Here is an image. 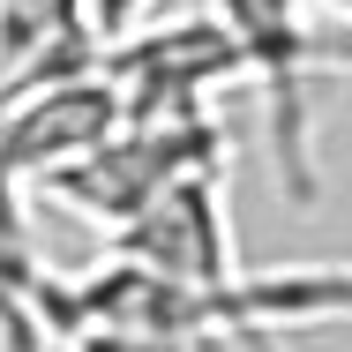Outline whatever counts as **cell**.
Segmentation results:
<instances>
[{
    "mask_svg": "<svg viewBox=\"0 0 352 352\" xmlns=\"http://www.w3.org/2000/svg\"><path fill=\"white\" fill-rule=\"evenodd\" d=\"M68 352H195L165 330H128V322H90V330H68Z\"/></svg>",
    "mask_w": 352,
    "mask_h": 352,
    "instance_id": "cell-3",
    "label": "cell"
},
{
    "mask_svg": "<svg viewBox=\"0 0 352 352\" xmlns=\"http://www.w3.org/2000/svg\"><path fill=\"white\" fill-rule=\"evenodd\" d=\"M225 38L240 45L248 75L263 82V113H270V165H278V195L292 210H315L322 195V165H315V120H307V75L322 60H352V38H315L307 0H210Z\"/></svg>",
    "mask_w": 352,
    "mask_h": 352,
    "instance_id": "cell-1",
    "label": "cell"
},
{
    "mask_svg": "<svg viewBox=\"0 0 352 352\" xmlns=\"http://www.w3.org/2000/svg\"><path fill=\"white\" fill-rule=\"evenodd\" d=\"M307 15H338V23L352 30V0H307Z\"/></svg>",
    "mask_w": 352,
    "mask_h": 352,
    "instance_id": "cell-5",
    "label": "cell"
},
{
    "mask_svg": "<svg viewBox=\"0 0 352 352\" xmlns=\"http://www.w3.org/2000/svg\"><path fill=\"white\" fill-rule=\"evenodd\" d=\"M113 255L142 263L157 278L188 285V292H225L240 278V255H232V225H225V180L217 165L173 180L157 203H142L128 225H113Z\"/></svg>",
    "mask_w": 352,
    "mask_h": 352,
    "instance_id": "cell-2",
    "label": "cell"
},
{
    "mask_svg": "<svg viewBox=\"0 0 352 352\" xmlns=\"http://www.w3.org/2000/svg\"><path fill=\"white\" fill-rule=\"evenodd\" d=\"M210 352H285V345H278V330H270V322H232Z\"/></svg>",
    "mask_w": 352,
    "mask_h": 352,
    "instance_id": "cell-4",
    "label": "cell"
}]
</instances>
